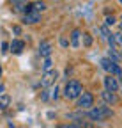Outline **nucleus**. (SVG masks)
<instances>
[{
	"instance_id": "f257e3e1",
	"label": "nucleus",
	"mask_w": 122,
	"mask_h": 128,
	"mask_svg": "<svg viewBox=\"0 0 122 128\" xmlns=\"http://www.w3.org/2000/svg\"><path fill=\"white\" fill-rule=\"evenodd\" d=\"M87 116L92 119V121L101 123V121L110 119V118L113 116V112H112V108L108 107V103H104V105H99V107H90L88 112H87Z\"/></svg>"
},
{
	"instance_id": "f03ea898",
	"label": "nucleus",
	"mask_w": 122,
	"mask_h": 128,
	"mask_svg": "<svg viewBox=\"0 0 122 128\" xmlns=\"http://www.w3.org/2000/svg\"><path fill=\"white\" fill-rule=\"evenodd\" d=\"M83 92V87L78 80H69L64 87V98L67 100H78V96Z\"/></svg>"
},
{
	"instance_id": "7ed1b4c3",
	"label": "nucleus",
	"mask_w": 122,
	"mask_h": 128,
	"mask_svg": "<svg viewBox=\"0 0 122 128\" xmlns=\"http://www.w3.org/2000/svg\"><path fill=\"white\" fill-rule=\"evenodd\" d=\"M76 107H78L80 110H88L90 107H94V94L83 91L78 96V100H76Z\"/></svg>"
},
{
	"instance_id": "20e7f679",
	"label": "nucleus",
	"mask_w": 122,
	"mask_h": 128,
	"mask_svg": "<svg viewBox=\"0 0 122 128\" xmlns=\"http://www.w3.org/2000/svg\"><path fill=\"white\" fill-rule=\"evenodd\" d=\"M57 78H58V73H57L55 70L42 71V86H44V87H51V86H55Z\"/></svg>"
},
{
	"instance_id": "39448f33",
	"label": "nucleus",
	"mask_w": 122,
	"mask_h": 128,
	"mask_svg": "<svg viewBox=\"0 0 122 128\" xmlns=\"http://www.w3.org/2000/svg\"><path fill=\"white\" fill-rule=\"evenodd\" d=\"M104 89H108V91H113V92H117L119 89H120V84H119V78L117 76H113V75H108L104 80Z\"/></svg>"
},
{
	"instance_id": "423d86ee",
	"label": "nucleus",
	"mask_w": 122,
	"mask_h": 128,
	"mask_svg": "<svg viewBox=\"0 0 122 128\" xmlns=\"http://www.w3.org/2000/svg\"><path fill=\"white\" fill-rule=\"evenodd\" d=\"M101 100H103L104 103H108V105H117V103H119V96H117V92H113V91L104 89V91L101 92Z\"/></svg>"
},
{
	"instance_id": "0eeeda50",
	"label": "nucleus",
	"mask_w": 122,
	"mask_h": 128,
	"mask_svg": "<svg viewBox=\"0 0 122 128\" xmlns=\"http://www.w3.org/2000/svg\"><path fill=\"white\" fill-rule=\"evenodd\" d=\"M39 22H41V12H37V11H30V12L23 14V23H27V25H36Z\"/></svg>"
},
{
	"instance_id": "6e6552de",
	"label": "nucleus",
	"mask_w": 122,
	"mask_h": 128,
	"mask_svg": "<svg viewBox=\"0 0 122 128\" xmlns=\"http://www.w3.org/2000/svg\"><path fill=\"white\" fill-rule=\"evenodd\" d=\"M51 52H53V46L50 41H41L39 43V55L44 59V57H51Z\"/></svg>"
},
{
	"instance_id": "1a4fd4ad",
	"label": "nucleus",
	"mask_w": 122,
	"mask_h": 128,
	"mask_svg": "<svg viewBox=\"0 0 122 128\" xmlns=\"http://www.w3.org/2000/svg\"><path fill=\"white\" fill-rule=\"evenodd\" d=\"M80 38H81V32L78 28H74L71 32V38H69V43H71V48H78L80 46Z\"/></svg>"
},
{
	"instance_id": "9d476101",
	"label": "nucleus",
	"mask_w": 122,
	"mask_h": 128,
	"mask_svg": "<svg viewBox=\"0 0 122 128\" xmlns=\"http://www.w3.org/2000/svg\"><path fill=\"white\" fill-rule=\"evenodd\" d=\"M9 48H11L12 54H21L23 48H25V43H23L21 39H12V43L9 44Z\"/></svg>"
},
{
	"instance_id": "9b49d317",
	"label": "nucleus",
	"mask_w": 122,
	"mask_h": 128,
	"mask_svg": "<svg viewBox=\"0 0 122 128\" xmlns=\"http://www.w3.org/2000/svg\"><path fill=\"white\" fill-rule=\"evenodd\" d=\"M30 6H32V11H37V12H44V11H46V2H42V0L30 2Z\"/></svg>"
},
{
	"instance_id": "f8f14e48",
	"label": "nucleus",
	"mask_w": 122,
	"mask_h": 128,
	"mask_svg": "<svg viewBox=\"0 0 122 128\" xmlns=\"http://www.w3.org/2000/svg\"><path fill=\"white\" fill-rule=\"evenodd\" d=\"M113 64H115V62H113L112 59H108V57H104V59H101V68H103V70H104L106 73H110V71H112V68H113Z\"/></svg>"
},
{
	"instance_id": "ddd939ff",
	"label": "nucleus",
	"mask_w": 122,
	"mask_h": 128,
	"mask_svg": "<svg viewBox=\"0 0 122 128\" xmlns=\"http://www.w3.org/2000/svg\"><path fill=\"white\" fill-rule=\"evenodd\" d=\"M9 103H11V98H9V94L2 92V94H0V108H2V110H5V108L9 107Z\"/></svg>"
},
{
	"instance_id": "4468645a",
	"label": "nucleus",
	"mask_w": 122,
	"mask_h": 128,
	"mask_svg": "<svg viewBox=\"0 0 122 128\" xmlns=\"http://www.w3.org/2000/svg\"><path fill=\"white\" fill-rule=\"evenodd\" d=\"M106 57H108V59H112L113 62H120V60H122V57L117 54V50H115V48H110V50H108V54H106Z\"/></svg>"
},
{
	"instance_id": "2eb2a0df",
	"label": "nucleus",
	"mask_w": 122,
	"mask_h": 128,
	"mask_svg": "<svg viewBox=\"0 0 122 128\" xmlns=\"http://www.w3.org/2000/svg\"><path fill=\"white\" fill-rule=\"evenodd\" d=\"M81 41H83V46H85V48H90L94 39H92V36H90L88 32H83V34H81Z\"/></svg>"
},
{
	"instance_id": "dca6fc26",
	"label": "nucleus",
	"mask_w": 122,
	"mask_h": 128,
	"mask_svg": "<svg viewBox=\"0 0 122 128\" xmlns=\"http://www.w3.org/2000/svg\"><path fill=\"white\" fill-rule=\"evenodd\" d=\"M48 70H53V62H51V57H44V60H42V71H48Z\"/></svg>"
},
{
	"instance_id": "f3484780",
	"label": "nucleus",
	"mask_w": 122,
	"mask_h": 128,
	"mask_svg": "<svg viewBox=\"0 0 122 128\" xmlns=\"http://www.w3.org/2000/svg\"><path fill=\"white\" fill-rule=\"evenodd\" d=\"M50 98H51L53 102H55V100L58 98V87H57V84L50 87Z\"/></svg>"
},
{
	"instance_id": "a211bd4d",
	"label": "nucleus",
	"mask_w": 122,
	"mask_h": 128,
	"mask_svg": "<svg viewBox=\"0 0 122 128\" xmlns=\"http://www.w3.org/2000/svg\"><path fill=\"white\" fill-rule=\"evenodd\" d=\"M115 23H117L115 16H106V20H104V25H108V27H113Z\"/></svg>"
},
{
	"instance_id": "6ab92c4d",
	"label": "nucleus",
	"mask_w": 122,
	"mask_h": 128,
	"mask_svg": "<svg viewBox=\"0 0 122 128\" xmlns=\"http://www.w3.org/2000/svg\"><path fill=\"white\" fill-rule=\"evenodd\" d=\"M115 43L122 46V32H117V34H115Z\"/></svg>"
},
{
	"instance_id": "aec40b11",
	"label": "nucleus",
	"mask_w": 122,
	"mask_h": 128,
	"mask_svg": "<svg viewBox=\"0 0 122 128\" xmlns=\"http://www.w3.org/2000/svg\"><path fill=\"white\" fill-rule=\"evenodd\" d=\"M7 48H9V44H7V43H2V52H4V54H7V52H9Z\"/></svg>"
},
{
	"instance_id": "412c9836",
	"label": "nucleus",
	"mask_w": 122,
	"mask_h": 128,
	"mask_svg": "<svg viewBox=\"0 0 122 128\" xmlns=\"http://www.w3.org/2000/svg\"><path fill=\"white\" fill-rule=\"evenodd\" d=\"M60 44H62V46H67V41H66L64 38H62V39H60Z\"/></svg>"
},
{
	"instance_id": "4be33fe9",
	"label": "nucleus",
	"mask_w": 122,
	"mask_h": 128,
	"mask_svg": "<svg viewBox=\"0 0 122 128\" xmlns=\"http://www.w3.org/2000/svg\"><path fill=\"white\" fill-rule=\"evenodd\" d=\"M0 76H2V68H0Z\"/></svg>"
},
{
	"instance_id": "5701e85b",
	"label": "nucleus",
	"mask_w": 122,
	"mask_h": 128,
	"mask_svg": "<svg viewBox=\"0 0 122 128\" xmlns=\"http://www.w3.org/2000/svg\"><path fill=\"white\" fill-rule=\"evenodd\" d=\"M119 2H120V4H122V0H119Z\"/></svg>"
},
{
	"instance_id": "b1692460",
	"label": "nucleus",
	"mask_w": 122,
	"mask_h": 128,
	"mask_svg": "<svg viewBox=\"0 0 122 128\" xmlns=\"http://www.w3.org/2000/svg\"><path fill=\"white\" fill-rule=\"evenodd\" d=\"M120 20H122V18H120Z\"/></svg>"
}]
</instances>
